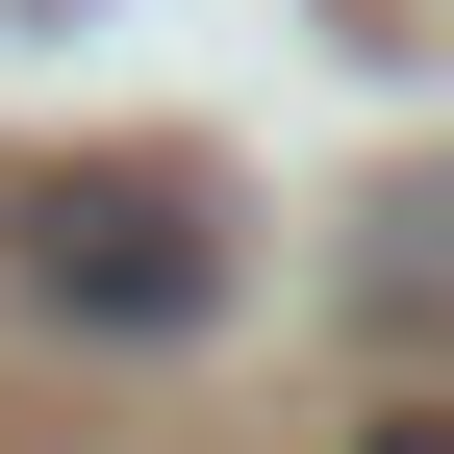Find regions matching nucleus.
Instances as JSON below:
<instances>
[{
	"mask_svg": "<svg viewBox=\"0 0 454 454\" xmlns=\"http://www.w3.org/2000/svg\"><path fill=\"white\" fill-rule=\"evenodd\" d=\"M227 177L202 152H51V177H0V303L76 328V354H202L227 328Z\"/></svg>",
	"mask_w": 454,
	"mask_h": 454,
	"instance_id": "f257e3e1",
	"label": "nucleus"
},
{
	"mask_svg": "<svg viewBox=\"0 0 454 454\" xmlns=\"http://www.w3.org/2000/svg\"><path fill=\"white\" fill-rule=\"evenodd\" d=\"M354 328L379 354H454V177H379L354 202Z\"/></svg>",
	"mask_w": 454,
	"mask_h": 454,
	"instance_id": "f03ea898",
	"label": "nucleus"
},
{
	"mask_svg": "<svg viewBox=\"0 0 454 454\" xmlns=\"http://www.w3.org/2000/svg\"><path fill=\"white\" fill-rule=\"evenodd\" d=\"M354 454H454V404H379V429H354Z\"/></svg>",
	"mask_w": 454,
	"mask_h": 454,
	"instance_id": "7ed1b4c3",
	"label": "nucleus"
}]
</instances>
